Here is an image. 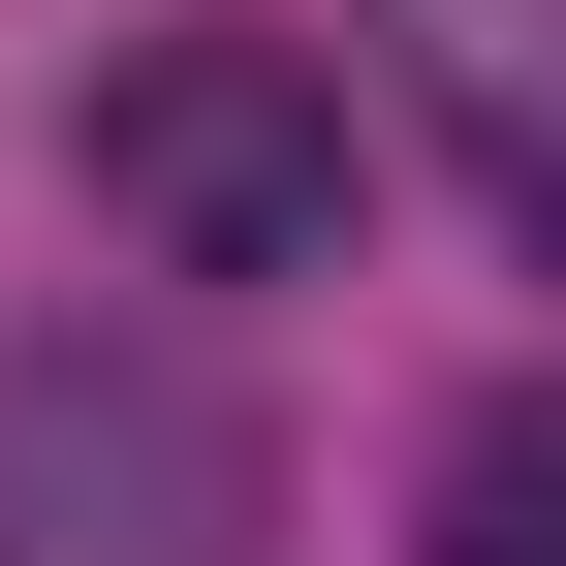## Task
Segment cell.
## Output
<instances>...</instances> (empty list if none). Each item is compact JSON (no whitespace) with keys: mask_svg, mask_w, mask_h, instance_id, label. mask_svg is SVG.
Segmentation results:
<instances>
[{"mask_svg":"<svg viewBox=\"0 0 566 566\" xmlns=\"http://www.w3.org/2000/svg\"><path fill=\"white\" fill-rule=\"evenodd\" d=\"M252 535H283V472L189 346H126V315L0 346V566H252Z\"/></svg>","mask_w":566,"mask_h":566,"instance_id":"cell-2","label":"cell"},{"mask_svg":"<svg viewBox=\"0 0 566 566\" xmlns=\"http://www.w3.org/2000/svg\"><path fill=\"white\" fill-rule=\"evenodd\" d=\"M441 566H566V409H472L441 441Z\"/></svg>","mask_w":566,"mask_h":566,"instance_id":"cell-4","label":"cell"},{"mask_svg":"<svg viewBox=\"0 0 566 566\" xmlns=\"http://www.w3.org/2000/svg\"><path fill=\"white\" fill-rule=\"evenodd\" d=\"M378 63L472 126V189H504V221L566 252V0H378Z\"/></svg>","mask_w":566,"mask_h":566,"instance_id":"cell-3","label":"cell"},{"mask_svg":"<svg viewBox=\"0 0 566 566\" xmlns=\"http://www.w3.org/2000/svg\"><path fill=\"white\" fill-rule=\"evenodd\" d=\"M346 63L315 32H126L95 63V221L158 252V283H315L346 252Z\"/></svg>","mask_w":566,"mask_h":566,"instance_id":"cell-1","label":"cell"}]
</instances>
